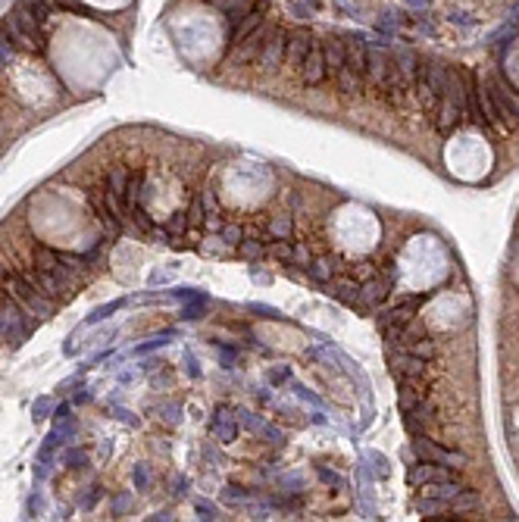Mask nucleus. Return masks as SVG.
Here are the masks:
<instances>
[{
    "label": "nucleus",
    "instance_id": "f257e3e1",
    "mask_svg": "<svg viewBox=\"0 0 519 522\" xmlns=\"http://www.w3.org/2000/svg\"><path fill=\"white\" fill-rule=\"evenodd\" d=\"M3 288H7V294L16 304H22V307H26L32 316H38V319H47V316L53 313V301L41 291V285L32 279V275L10 272V275H3Z\"/></svg>",
    "mask_w": 519,
    "mask_h": 522
},
{
    "label": "nucleus",
    "instance_id": "f03ea898",
    "mask_svg": "<svg viewBox=\"0 0 519 522\" xmlns=\"http://www.w3.org/2000/svg\"><path fill=\"white\" fill-rule=\"evenodd\" d=\"M488 91H491V100H494V106H498V116H500V122H504V129L507 131L519 129V94L513 91L510 82L494 79Z\"/></svg>",
    "mask_w": 519,
    "mask_h": 522
},
{
    "label": "nucleus",
    "instance_id": "7ed1b4c3",
    "mask_svg": "<svg viewBox=\"0 0 519 522\" xmlns=\"http://www.w3.org/2000/svg\"><path fill=\"white\" fill-rule=\"evenodd\" d=\"M285 47H288V32L282 26H273V32L263 41V50L257 57V66L263 75H275L285 66Z\"/></svg>",
    "mask_w": 519,
    "mask_h": 522
},
{
    "label": "nucleus",
    "instance_id": "20e7f679",
    "mask_svg": "<svg viewBox=\"0 0 519 522\" xmlns=\"http://www.w3.org/2000/svg\"><path fill=\"white\" fill-rule=\"evenodd\" d=\"M269 32H273V26H269V22H263V26H260L257 32L247 35L244 41L232 44V47H228L226 66H247V63H253V59L260 57V50H263V41L269 38Z\"/></svg>",
    "mask_w": 519,
    "mask_h": 522
},
{
    "label": "nucleus",
    "instance_id": "39448f33",
    "mask_svg": "<svg viewBox=\"0 0 519 522\" xmlns=\"http://www.w3.org/2000/svg\"><path fill=\"white\" fill-rule=\"evenodd\" d=\"M413 451L419 454L422 460H428V463L448 466V469H460V466H466V457H463V454H457V451H444V447H438V444L428 441L426 435H416Z\"/></svg>",
    "mask_w": 519,
    "mask_h": 522
},
{
    "label": "nucleus",
    "instance_id": "423d86ee",
    "mask_svg": "<svg viewBox=\"0 0 519 522\" xmlns=\"http://www.w3.org/2000/svg\"><path fill=\"white\" fill-rule=\"evenodd\" d=\"M88 201H91V207H94V213H98V219H100V225H104V232H107L110 238H116L119 232H122V216L113 209L110 197H107V188L88 191Z\"/></svg>",
    "mask_w": 519,
    "mask_h": 522
},
{
    "label": "nucleus",
    "instance_id": "0eeeda50",
    "mask_svg": "<svg viewBox=\"0 0 519 522\" xmlns=\"http://www.w3.org/2000/svg\"><path fill=\"white\" fill-rule=\"evenodd\" d=\"M388 366H391V375L397 382H413V379H422L426 375V360H419L416 353H401V351H391L388 357Z\"/></svg>",
    "mask_w": 519,
    "mask_h": 522
},
{
    "label": "nucleus",
    "instance_id": "6e6552de",
    "mask_svg": "<svg viewBox=\"0 0 519 522\" xmlns=\"http://www.w3.org/2000/svg\"><path fill=\"white\" fill-rule=\"evenodd\" d=\"M313 41H316V38H313L310 28H294V32H288V47H285L288 69L300 72V66H304V59H307V53H310Z\"/></svg>",
    "mask_w": 519,
    "mask_h": 522
},
{
    "label": "nucleus",
    "instance_id": "1a4fd4ad",
    "mask_svg": "<svg viewBox=\"0 0 519 522\" xmlns=\"http://www.w3.org/2000/svg\"><path fill=\"white\" fill-rule=\"evenodd\" d=\"M388 66H391V57L382 50V47L370 44V50H366V85L370 88H382L385 85V75H388Z\"/></svg>",
    "mask_w": 519,
    "mask_h": 522
},
{
    "label": "nucleus",
    "instance_id": "9d476101",
    "mask_svg": "<svg viewBox=\"0 0 519 522\" xmlns=\"http://www.w3.org/2000/svg\"><path fill=\"white\" fill-rule=\"evenodd\" d=\"M325 59H322V44L319 41H313V47H310V53H307V59H304V66H300V79H304V85H310V88H316V85H322L325 82Z\"/></svg>",
    "mask_w": 519,
    "mask_h": 522
},
{
    "label": "nucleus",
    "instance_id": "9b49d317",
    "mask_svg": "<svg viewBox=\"0 0 519 522\" xmlns=\"http://www.w3.org/2000/svg\"><path fill=\"white\" fill-rule=\"evenodd\" d=\"M319 44H322L325 72H329V75H338V72L344 69V59H347V47H344V38H338V35H329V38L319 41Z\"/></svg>",
    "mask_w": 519,
    "mask_h": 522
},
{
    "label": "nucleus",
    "instance_id": "f8f14e48",
    "mask_svg": "<svg viewBox=\"0 0 519 522\" xmlns=\"http://www.w3.org/2000/svg\"><path fill=\"white\" fill-rule=\"evenodd\" d=\"M410 485L413 488H426V485H432V482H444V478H450L448 476V466H438V463H428V460H422L419 466H413L410 469Z\"/></svg>",
    "mask_w": 519,
    "mask_h": 522
},
{
    "label": "nucleus",
    "instance_id": "ddd939ff",
    "mask_svg": "<svg viewBox=\"0 0 519 522\" xmlns=\"http://www.w3.org/2000/svg\"><path fill=\"white\" fill-rule=\"evenodd\" d=\"M385 297H388V285L379 279H370L366 285H360V297L354 301V310H376Z\"/></svg>",
    "mask_w": 519,
    "mask_h": 522
},
{
    "label": "nucleus",
    "instance_id": "4468645a",
    "mask_svg": "<svg viewBox=\"0 0 519 522\" xmlns=\"http://www.w3.org/2000/svg\"><path fill=\"white\" fill-rule=\"evenodd\" d=\"M413 310H416V304H397V307H391V310H385L382 313V328H394V326H410V319H413Z\"/></svg>",
    "mask_w": 519,
    "mask_h": 522
},
{
    "label": "nucleus",
    "instance_id": "2eb2a0df",
    "mask_svg": "<svg viewBox=\"0 0 519 522\" xmlns=\"http://www.w3.org/2000/svg\"><path fill=\"white\" fill-rule=\"evenodd\" d=\"M482 507V497L479 491H457L454 497H450V510H454L457 516H466V513H475V510Z\"/></svg>",
    "mask_w": 519,
    "mask_h": 522
},
{
    "label": "nucleus",
    "instance_id": "dca6fc26",
    "mask_svg": "<svg viewBox=\"0 0 519 522\" xmlns=\"http://www.w3.org/2000/svg\"><path fill=\"white\" fill-rule=\"evenodd\" d=\"M185 229H188V209H179V213H172V219L166 225V235L172 248H182L185 244Z\"/></svg>",
    "mask_w": 519,
    "mask_h": 522
},
{
    "label": "nucleus",
    "instance_id": "f3484780",
    "mask_svg": "<svg viewBox=\"0 0 519 522\" xmlns=\"http://www.w3.org/2000/svg\"><path fill=\"white\" fill-rule=\"evenodd\" d=\"M331 297H338V301L354 307V301L360 297V285L354 279H331Z\"/></svg>",
    "mask_w": 519,
    "mask_h": 522
},
{
    "label": "nucleus",
    "instance_id": "a211bd4d",
    "mask_svg": "<svg viewBox=\"0 0 519 522\" xmlns=\"http://www.w3.org/2000/svg\"><path fill=\"white\" fill-rule=\"evenodd\" d=\"M3 32L10 35V41H13V44L26 47V50H38V44H35V41L28 38L26 32H22V26H19V22L13 19V16H7V19H3Z\"/></svg>",
    "mask_w": 519,
    "mask_h": 522
},
{
    "label": "nucleus",
    "instance_id": "6ab92c4d",
    "mask_svg": "<svg viewBox=\"0 0 519 522\" xmlns=\"http://www.w3.org/2000/svg\"><path fill=\"white\" fill-rule=\"evenodd\" d=\"M310 279L319 281V285H329L331 279H335V266H331L329 257H319V260H310Z\"/></svg>",
    "mask_w": 519,
    "mask_h": 522
},
{
    "label": "nucleus",
    "instance_id": "aec40b11",
    "mask_svg": "<svg viewBox=\"0 0 519 522\" xmlns=\"http://www.w3.org/2000/svg\"><path fill=\"white\" fill-rule=\"evenodd\" d=\"M460 491V485L457 482H450V478H444V482H432V485H426V494L428 497H435V501H444V503H450V497Z\"/></svg>",
    "mask_w": 519,
    "mask_h": 522
},
{
    "label": "nucleus",
    "instance_id": "412c9836",
    "mask_svg": "<svg viewBox=\"0 0 519 522\" xmlns=\"http://www.w3.org/2000/svg\"><path fill=\"white\" fill-rule=\"evenodd\" d=\"M266 232H269V238H275V241H288L291 238V216H275L273 222L266 225Z\"/></svg>",
    "mask_w": 519,
    "mask_h": 522
},
{
    "label": "nucleus",
    "instance_id": "4be33fe9",
    "mask_svg": "<svg viewBox=\"0 0 519 522\" xmlns=\"http://www.w3.org/2000/svg\"><path fill=\"white\" fill-rule=\"evenodd\" d=\"M129 216L138 222V229H141L144 235H150V232H154V219H150V216L144 213V207H138V203H135V207L129 209Z\"/></svg>",
    "mask_w": 519,
    "mask_h": 522
},
{
    "label": "nucleus",
    "instance_id": "5701e85b",
    "mask_svg": "<svg viewBox=\"0 0 519 522\" xmlns=\"http://www.w3.org/2000/svg\"><path fill=\"white\" fill-rule=\"evenodd\" d=\"M19 7H22V10H28V13H32L38 22H44V19H47V13H51L44 0H22Z\"/></svg>",
    "mask_w": 519,
    "mask_h": 522
},
{
    "label": "nucleus",
    "instance_id": "b1692460",
    "mask_svg": "<svg viewBox=\"0 0 519 522\" xmlns=\"http://www.w3.org/2000/svg\"><path fill=\"white\" fill-rule=\"evenodd\" d=\"M238 254L247 257V260H260V257H263V244H260V241H241L238 244Z\"/></svg>",
    "mask_w": 519,
    "mask_h": 522
},
{
    "label": "nucleus",
    "instance_id": "393cba45",
    "mask_svg": "<svg viewBox=\"0 0 519 522\" xmlns=\"http://www.w3.org/2000/svg\"><path fill=\"white\" fill-rule=\"evenodd\" d=\"M222 241L238 248V244L244 241V229H241V225H226V229H222Z\"/></svg>",
    "mask_w": 519,
    "mask_h": 522
},
{
    "label": "nucleus",
    "instance_id": "a878e982",
    "mask_svg": "<svg viewBox=\"0 0 519 522\" xmlns=\"http://www.w3.org/2000/svg\"><path fill=\"white\" fill-rule=\"evenodd\" d=\"M201 222H203V201L194 197L191 207H188V225H201Z\"/></svg>",
    "mask_w": 519,
    "mask_h": 522
},
{
    "label": "nucleus",
    "instance_id": "bb28decb",
    "mask_svg": "<svg viewBox=\"0 0 519 522\" xmlns=\"http://www.w3.org/2000/svg\"><path fill=\"white\" fill-rule=\"evenodd\" d=\"M410 353H416L419 360H428V357H435V344H432V341H416Z\"/></svg>",
    "mask_w": 519,
    "mask_h": 522
},
{
    "label": "nucleus",
    "instance_id": "cd10ccee",
    "mask_svg": "<svg viewBox=\"0 0 519 522\" xmlns=\"http://www.w3.org/2000/svg\"><path fill=\"white\" fill-rule=\"evenodd\" d=\"M291 263L294 266H310V250H307L304 244H298V248L291 250Z\"/></svg>",
    "mask_w": 519,
    "mask_h": 522
},
{
    "label": "nucleus",
    "instance_id": "c85d7f7f",
    "mask_svg": "<svg viewBox=\"0 0 519 522\" xmlns=\"http://www.w3.org/2000/svg\"><path fill=\"white\" fill-rule=\"evenodd\" d=\"M291 250H294V248H288V244H275V248H273V254L279 257V260L291 263Z\"/></svg>",
    "mask_w": 519,
    "mask_h": 522
}]
</instances>
